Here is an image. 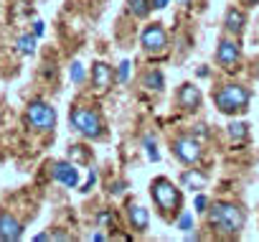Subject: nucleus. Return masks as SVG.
<instances>
[{"label":"nucleus","mask_w":259,"mask_h":242,"mask_svg":"<svg viewBox=\"0 0 259 242\" xmlns=\"http://www.w3.org/2000/svg\"><path fill=\"white\" fill-rule=\"evenodd\" d=\"M54 179H56L59 184L74 189V186L79 184V171L74 168V163L64 161V163H56V166H54Z\"/></svg>","instance_id":"9b49d317"},{"label":"nucleus","mask_w":259,"mask_h":242,"mask_svg":"<svg viewBox=\"0 0 259 242\" xmlns=\"http://www.w3.org/2000/svg\"><path fill=\"white\" fill-rule=\"evenodd\" d=\"M191 224H193V219H191V214H183V217H178V229H191Z\"/></svg>","instance_id":"b1692460"},{"label":"nucleus","mask_w":259,"mask_h":242,"mask_svg":"<svg viewBox=\"0 0 259 242\" xmlns=\"http://www.w3.org/2000/svg\"><path fill=\"white\" fill-rule=\"evenodd\" d=\"M181 186L188 189V191H201V189L206 186V176L198 174L196 168H188V171H183V176H181Z\"/></svg>","instance_id":"2eb2a0df"},{"label":"nucleus","mask_w":259,"mask_h":242,"mask_svg":"<svg viewBox=\"0 0 259 242\" xmlns=\"http://www.w3.org/2000/svg\"><path fill=\"white\" fill-rule=\"evenodd\" d=\"M114 77H117V82H127L130 79V61H122Z\"/></svg>","instance_id":"4be33fe9"},{"label":"nucleus","mask_w":259,"mask_h":242,"mask_svg":"<svg viewBox=\"0 0 259 242\" xmlns=\"http://www.w3.org/2000/svg\"><path fill=\"white\" fill-rule=\"evenodd\" d=\"M249 89L241 87V84H224L213 92V102L216 107L224 112V115H236V112H246L249 107Z\"/></svg>","instance_id":"7ed1b4c3"},{"label":"nucleus","mask_w":259,"mask_h":242,"mask_svg":"<svg viewBox=\"0 0 259 242\" xmlns=\"http://www.w3.org/2000/svg\"><path fill=\"white\" fill-rule=\"evenodd\" d=\"M114 72H112V66H107L104 61H97L94 66H92V87L94 89H99V92H107L112 84H114Z\"/></svg>","instance_id":"9d476101"},{"label":"nucleus","mask_w":259,"mask_h":242,"mask_svg":"<svg viewBox=\"0 0 259 242\" xmlns=\"http://www.w3.org/2000/svg\"><path fill=\"white\" fill-rule=\"evenodd\" d=\"M84 77H87V74H84L81 61H74V64H71V82H74V84H81V82H84Z\"/></svg>","instance_id":"412c9836"},{"label":"nucleus","mask_w":259,"mask_h":242,"mask_svg":"<svg viewBox=\"0 0 259 242\" xmlns=\"http://www.w3.org/2000/svg\"><path fill=\"white\" fill-rule=\"evenodd\" d=\"M127 217H130V224H133V229H138V232H145V229L150 227V214H148V209L140 206V204H130V206H127Z\"/></svg>","instance_id":"ddd939ff"},{"label":"nucleus","mask_w":259,"mask_h":242,"mask_svg":"<svg viewBox=\"0 0 259 242\" xmlns=\"http://www.w3.org/2000/svg\"><path fill=\"white\" fill-rule=\"evenodd\" d=\"M178 105L186 107V110H198V105H201V89L196 84H191V82L183 84L178 89Z\"/></svg>","instance_id":"f8f14e48"},{"label":"nucleus","mask_w":259,"mask_h":242,"mask_svg":"<svg viewBox=\"0 0 259 242\" xmlns=\"http://www.w3.org/2000/svg\"><path fill=\"white\" fill-rule=\"evenodd\" d=\"M196 209L203 214V212H208V199L206 196H196Z\"/></svg>","instance_id":"393cba45"},{"label":"nucleus","mask_w":259,"mask_h":242,"mask_svg":"<svg viewBox=\"0 0 259 242\" xmlns=\"http://www.w3.org/2000/svg\"><path fill=\"white\" fill-rule=\"evenodd\" d=\"M178 3H181V6H188V3H191V0H178Z\"/></svg>","instance_id":"7c9ffc66"},{"label":"nucleus","mask_w":259,"mask_h":242,"mask_svg":"<svg viewBox=\"0 0 259 242\" xmlns=\"http://www.w3.org/2000/svg\"><path fill=\"white\" fill-rule=\"evenodd\" d=\"M143 84L150 89V92H160L163 87H165V77H163V72H145L143 74Z\"/></svg>","instance_id":"dca6fc26"},{"label":"nucleus","mask_w":259,"mask_h":242,"mask_svg":"<svg viewBox=\"0 0 259 242\" xmlns=\"http://www.w3.org/2000/svg\"><path fill=\"white\" fill-rule=\"evenodd\" d=\"M150 8H153L150 0H130V13L138 16V18H148Z\"/></svg>","instance_id":"f3484780"},{"label":"nucleus","mask_w":259,"mask_h":242,"mask_svg":"<svg viewBox=\"0 0 259 242\" xmlns=\"http://www.w3.org/2000/svg\"><path fill=\"white\" fill-rule=\"evenodd\" d=\"M16 44H18V49H21L23 54H33V51H36V39H33V36H21Z\"/></svg>","instance_id":"6ab92c4d"},{"label":"nucleus","mask_w":259,"mask_h":242,"mask_svg":"<svg viewBox=\"0 0 259 242\" xmlns=\"http://www.w3.org/2000/svg\"><path fill=\"white\" fill-rule=\"evenodd\" d=\"M168 3H170V0H153V8L163 11V8H168Z\"/></svg>","instance_id":"a878e982"},{"label":"nucleus","mask_w":259,"mask_h":242,"mask_svg":"<svg viewBox=\"0 0 259 242\" xmlns=\"http://www.w3.org/2000/svg\"><path fill=\"white\" fill-rule=\"evenodd\" d=\"M173 153H176V158L181 163H188L191 166V163H196L201 158V146H198V141L183 135V138H176L173 141Z\"/></svg>","instance_id":"0eeeda50"},{"label":"nucleus","mask_w":259,"mask_h":242,"mask_svg":"<svg viewBox=\"0 0 259 242\" xmlns=\"http://www.w3.org/2000/svg\"><path fill=\"white\" fill-rule=\"evenodd\" d=\"M26 123H28V128L36 130V133H51V130L56 128V112H54V107H51L49 102L36 99V102H31L28 110H26Z\"/></svg>","instance_id":"20e7f679"},{"label":"nucleus","mask_w":259,"mask_h":242,"mask_svg":"<svg viewBox=\"0 0 259 242\" xmlns=\"http://www.w3.org/2000/svg\"><path fill=\"white\" fill-rule=\"evenodd\" d=\"M244 26H246V16H244L239 8H229L226 16H224V28H226L229 33L239 36V33H244Z\"/></svg>","instance_id":"4468645a"},{"label":"nucleus","mask_w":259,"mask_h":242,"mask_svg":"<svg viewBox=\"0 0 259 242\" xmlns=\"http://www.w3.org/2000/svg\"><path fill=\"white\" fill-rule=\"evenodd\" d=\"M140 44H143V49H145V51L158 54V51H163V49L168 46V33H165V28H163L160 23H150V26L143 31Z\"/></svg>","instance_id":"423d86ee"},{"label":"nucleus","mask_w":259,"mask_h":242,"mask_svg":"<svg viewBox=\"0 0 259 242\" xmlns=\"http://www.w3.org/2000/svg\"><path fill=\"white\" fill-rule=\"evenodd\" d=\"M196 74H198V77H208V69H206V66H201V69H198Z\"/></svg>","instance_id":"c756f323"},{"label":"nucleus","mask_w":259,"mask_h":242,"mask_svg":"<svg viewBox=\"0 0 259 242\" xmlns=\"http://www.w3.org/2000/svg\"><path fill=\"white\" fill-rule=\"evenodd\" d=\"M208 224L221 234H239L246 224V212L231 201H216L208 209Z\"/></svg>","instance_id":"f257e3e1"},{"label":"nucleus","mask_w":259,"mask_h":242,"mask_svg":"<svg viewBox=\"0 0 259 242\" xmlns=\"http://www.w3.org/2000/svg\"><path fill=\"white\" fill-rule=\"evenodd\" d=\"M145 148H148V156H150V161H158V151H155V143H153V138H145Z\"/></svg>","instance_id":"5701e85b"},{"label":"nucleus","mask_w":259,"mask_h":242,"mask_svg":"<svg viewBox=\"0 0 259 242\" xmlns=\"http://www.w3.org/2000/svg\"><path fill=\"white\" fill-rule=\"evenodd\" d=\"M241 3H244L246 8H254V6H259V0H241Z\"/></svg>","instance_id":"c85d7f7f"},{"label":"nucleus","mask_w":259,"mask_h":242,"mask_svg":"<svg viewBox=\"0 0 259 242\" xmlns=\"http://www.w3.org/2000/svg\"><path fill=\"white\" fill-rule=\"evenodd\" d=\"M69 156H71L76 163H89V161H92V153L87 151V146H71V148H69Z\"/></svg>","instance_id":"a211bd4d"},{"label":"nucleus","mask_w":259,"mask_h":242,"mask_svg":"<svg viewBox=\"0 0 259 242\" xmlns=\"http://www.w3.org/2000/svg\"><path fill=\"white\" fill-rule=\"evenodd\" d=\"M109 219H112V214H109V212H104V214H99V217H97V222H99V224H109Z\"/></svg>","instance_id":"bb28decb"},{"label":"nucleus","mask_w":259,"mask_h":242,"mask_svg":"<svg viewBox=\"0 0 259 242\" xmlns=\"http://www.w3.org/2000/svg\"><path fill=\"white\" fill-rule=\"evenodd\" d=\"M150 194H153V201H155V206L160 209V214H163L165 219H173L176 212H178L181 204H183L181 189H178L170 179H165V176H160V179H155V181L150 184Z\"/></svg>","instance_id":"f03ea898"},{"label":"nucleus","mask_w":259,"mask_h":242,"mask_svg":"<svg viewBox=\"0 0 259 242\" xmlns=\"http://www.w3.org/2000/svg\"><path fill=\"white\" fill-rule=\"evenodd\" d=\"M246 123H231L229 125V135L234 138V141H241V138H246Z\"/></svg>","instance_id":"aec40b11"},{"label":"nucleus","mask_w":259,"mask_h":242,"mask_svg":"<svg viewBox=\"0 0 259 242\" xmlns=\"http://www.w3.org/2000/svg\"><path fill=\"white\" fill-rule=\"evenodd\" d=\"M69 123H71L74 130H79V133L87 135V138H99V135H102V120H99V115H97L94 110H89V107H74V110L69 112Z\"/></svg>","instance_id":"39448f33"},{"label":"nucleus","mask_w":259,"mask_h":242,"mask_svg":"<svg viewBox=\"0 0 259 242\" xmlns=\"http://www.w3.org/2000/svg\"><path fill=\"white\" fill-rule=\"evenodd\" d=\"M239 56H241V49H239L236 41L224 39V41L219 44V49H216V61H219L221 66H226V69H234V66L239 64Z\"/></svg>","instance_id":"1a4fd4ad"},{"label":"nucleus","mask_w":259,"mask_h":242,"mask_svg":"<svg viewBox=\"0 0 259 242\" xmlns=\"http://www.w3.org/2000/svg\"><path fill=\"white\" fill-rule=\"evenodd\" d=\"M33 33H36V36H41V33H44V23H41V21H36V23H33Z\"/></svg>","instance_id":"cd10ccee"},{"label":"nucleus","mask_w":259,"mask_h":242,"mask_svg":"<svg viewBox=\"0 0 259 242\" xmlns=\"http://www.w3.org/2000/svg\"><path fill=\"white\" fill-rule=\"evenodd\" d=\"M23 234V224L11 214V212H0V239L3 242H16Z\"/></svg>","instance_id":"6e6552de"}]
</instances>
